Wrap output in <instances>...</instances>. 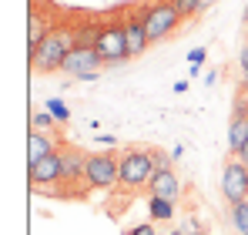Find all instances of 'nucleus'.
Segmentation results:
<instances>
[{"mask_svg":"<svg viewBox=\"0 0 248 235\" xmlns=\"http://www.w3.org/2000/svg\"><path fill=\"white\" fill-rule=\"evenodd\" d=\"M74 44H78V27H54L34 50H27L31 71H34V74L61 71V67H64V57L74 50Z\"/></svg>","mask_w":248,"mask_h":235,"instance_id":"1","label":"nucleus"},{"mask_svg":"<svg viewBox=\"0 0 248 235\" xmlns=\"http://www.w3.org/2000/svg\"><path fill=\"white\" fill-rule=\"evenodd\" d=\"M155 171H158V165L151 158V148H127L121 155V161H118V185L124 192L148 188Z\"/></svg>","mask_w":248,"mask_h":235,"instance_id":"2","label":"nucleus"},{"mask_svg":"<svg viewBox=\"0 0 248 235\" xmlns=\"http://www.w3.org/2000/svg\"><path fill=\"white\" fill-rule=\"evenodd\" d=\"M141 14H144V27H148V40H151V44L171 37V34L181 27V20H185V17L174 10L171 0H151V3L141 7Z\"/></svg>","mask_w":248,"mask_h":235,"instance_id":"3","label":"nucleus"},{"mask_svg":"<svg viewBox=\"0 0 248 235\" xmlns=\"http://www.w3.org/2000/svg\"><path fill=\"white\" fill-rule=\"evenodd\" d=\"M94 47L104 57V64H124L131 57V50H127V31H124V10H121V20H111V24L101 27Z\"/></svg>","mask_w":248,"mask_h":235,"instance_id":"4","label":"nucleus"},{"mask_svg":"<svg viewBox=\"0 0 248 235\" xmlns=\"http://www.w3.org/2000/svg\"><path fill=\"white\" fill-rule=\"evenodd\" d=\"M104 67V57L97 54L94 44H74V50L64 57V74L74 81H97V71Z\"/></svg>","mask_w":248,"mask_h":235,"instance_id":"5","label":"nucleus"},{"mask_svg":"<svg viewBox=\"0 0 248 235\" xmlns=\"http://www.w3.org/2000/svg\"><path fill=\"white\" fill-rule=\"evenodd\" d=\"M118 161L111 151H101V155L87 158V175H84V185L87 192H108L118 185Z\"/></svg>","mask_w":248,"mask_h":235,"instance_id":"6","label":"nucleus"},{"mask_svg":"<svg viewBox=\"0 0 248 235\" xmlns=\"http://www.w3.org/2000/svg\"><path fill=\"white\" fill-rule=\"evenodd\" d=\"M221 195L228 205H238V201H245L248 198V168L245 161H228L225 165V171H221Z\"/></svg>","mask_w":248,"mask_h":235,"instance_id":"7","label":"nucleus"},{"mask_svg":"<svg viewBox=\"0 0 248 235\" xmlns=\"http://www.w3.org/2000/svg\"><path fill=\"white\" fill-rule=\"evenodd\" d=\"M87 158L81 148H61V165H64V185H67V192H74V195H81L87 192V185H84V175H87Z\"/></svg>","mask_w":248,"mask_h":235,"instance_id":"8","label":"nucleus"},{"mask_svg":"<svg viewBox=\"0 0 248 235\" xmlns=\"http://www.w3.org/2000/svg\"><path fill=\"white\" fill-rule=\"evenodd\" d=\"M27 171H31V185H37V188H54L57 182H64V165H61V151L47 155L44 161H37V165H27Z\"/></svg>","mask_w":248,"mask_h":235,"instance_id":"9","label":"nucleus"},{"mask_svg":"<svg viewBox=\"0 0 248 235\" xmlns=\"http://www.w3.org/2000/svg\"><path fill=\"white\" fill-rule=\"evenodd\" d=\"M124 31H127V50L131 57H141L148 50V27H144V14L141 10H124Z\"/></svg>","mask_w":248,"mask_h":235,"instance_id":"10","label":"nucleus"},{"mask_svg":"<svg viewBox=\"0 0 248 235\" xmlns=\"http://www.w3.org/2000/svg\"><path fill=\"white\" fill-rule=\"evenodd\" d=\"M148 192L155 198H168V201L178 205V198H181V182H178L174 168H158L155 178H151V185H148Z\"/></svg>","mask_w":248,"mask_h":235,"instance_id":"11","label":"nucleus"},{"mask_svg":"<svg viewBox=\"0 0 248 235\" xmlns=\"http://www.w3.org/2000/svg\"><path fill=\"white\" fill-rule=\"evenodd\" d=\"M54 145H57V141L47 138L44 131H31V138H27V165H37V161H44L47 155H54V151H57Z\"/></svg>","mask_w":248,"mask_h":235,"instance_id":"12","label":"nucleus"},{"mask_svg":"<svg viewBox=\"0 0 248 235\" xmlns=\"http://www.w3.org/2000/svg\"><path fill=\"white\" fill-rule=\"evenodd\" d=\"M245 141H248V111H235L232 124H228V151L238 155Z\"/></svg>","mask_w":248,"mask_h":235,"instance_id":"13","label":"nucleus"},{"mask_svg":"<svg viewBox=\"0 0 248 235\" xmlns=\"http://www.w3.org/2000/svg\"><path fill=\"white\" fill-rule=\"evenodd\" d=\"M50 31H54V27H47V17L34 7V10L27 14V50H34V47H37Z\"/></svg>","mask_w":248,"mask_h":235,"instance_id":"14","label":"nucleus"},{"mask_svg":"<svg viewBox=\"0 0 248 235\" xmlns=\"http://www.w3.org/2000/svg\"><path fill=\"white\" fill-rule=\"evenodd\" d=\"M148 212H151V218L155 222H168L171 215H174V201H168V198H148Z\"/></svg>","mask_w":248,"mask_h":235,"instance_id":"15","label":"nucleus"},{"mask_svg":"<svg viewBox=\"0 0 248 235\" xmlns=\"http://www.w3.org/2000/svg\"><path fill=\"white\" fill-rule=\"evenodd\" d=\"M232 225H235V232L238 235H248V198L245 201H238V205H232Z\"/></svg>","mask_w":248,"mask_h":235,"instance_id":"16","label":"nucleus"},{"mask_svg":"<svg viewBox=\"0 0 248 235\" xmlns=\"http://www.w3.org/2000/svg\"><path fill=\"white\" fill-rule=\"evenodd\" d=\"M171 3H174V10H178L185 20L195 17V14H202V10L208 7V0H171Z\"/></svg>","mask_w":248,"mask_h":235,"instance_id":"17","label":"nucleus"},{"mask_svg":"<svg viewBox=\"0 0 248 235\" xmlns=\"http://www.w3.org/2000/svg\"><path fill=\"white\" fill-rule=\"evenodd\" d=\"M54 121H57V118L50 115L47 108H44V111H34V115H31V131H47Z\"/></svg>","mask_w":248,"mask_h":235,"instance_id":"18","label":"nucleus"},{"mask_svg":"<svg viewBox=\"0 0 248 235\" xmlns=\"http://www.w3.org/2000/svg\"><path fill=\"white\" fill-rule=\"evenodd\" d=\"M44 108H47V111H50V115L57 118V121H67V118H71V108H67V104H64V101H57V98H50V101H47V104H44Z\"/></svg>","mask_w":248,"mask_h":235,"instance_id":"19","label":"nucleus"},{"mask_svg":"<svg viewBox=\"0 0 248 235\" xmlns=\"http://www.w3.org/2000/svg\"><path fill=\"white\" fill-rule=\"evenodd\" d=\"M238 67H242V91H248V44L238 54Z\"/></svg>","mask_w":248,"mask_h":235,"instance_id":"20","label":"nucleus"},{"mask_svg":"<svg viewBox=\"0 0 248 235\" xmlns=\"http://www.w3.org/2000/svg\"><path fill=\"white\" fill-rule=\"evenodd\" d=\"M151 158H155L158 168H171V161H174V155H168V151H161V148H151Z\"/></svg>","mask_w":248,"mask_h":235,"instance_id":"21","label":"nucleus"},{"mask_svg":"<svg viewBox=\"0 0 248 235\" xmlns=\"http://www.w3.org/2000/svg\"><path fill=\"white\" fill-rule=\"evenodd\" d=\"M205 57H208L205 47H191V50H188V61H191V64H205Z\"/></svg>","mask_w":248,"mask_h":235,"instance_id":"22","label":"nucleus"},{"mask_svg":"<svg viewBox=\"0 0 248 235\" xmlns=\"http://www.w3.org/2000/svg\"><path fill=\"white\" fill-rule=\"evenodd\" d=\"M127 235H158L155 232V225H148V222H141V225H131Z\"/></svg>","mask_w":248,"mask_h":235,"instance_id":"23","label":"nucleus"},{"mask_svg":"<svg viewBox=\"0 0 248 235\" xmlns=\"http://www.w3.org/2000/svg\"><path fill=\"white\" fill-rule=\"evenodd\" d=\"M235 158H238V161H245V165H248V141H245V145H242V151H238V155H235Z\"/></svg>","mask_w":248,"mask_h":235,"instance_id":"24","label":"nucleus"},{"mask_svg":"<svg viewBox=\"0 0 248 235\" xmlns=\"http://www.w3.org/2000/svg\"><path fill=\"white\" fill-rule=\"evenodd\" d=\"M168 235H181V232H168Z\"/></svg>","mask_w":248,"mask_h":235,"instance_id":"25","label":"nucleus"},{"mask_svg":"<svg viewBox=\"0 0 248 235\" xmlns=\"http://www.w3.org/2000/svg\"><path fill=\"white\" fill-rule=\"evenodd\" d=\"M191 235H205V232H191Z\"/></svg>","mask_w":248,"mask_h":235,"instance_id":"26","label":"nucleus"},{"mask_svg":"<svg viewBox=\"0 0 248 235\" xmlns=\"http://www.w3.org/2000/svg\"><path fill=\"white\" fill-rule=\"evenodd\" d=\"M245 168H248V165H245Z\"/></svg>","mask_w":248,"mask_h":235,"instance_id":"27","label":"nucleus"}]
</instances>
